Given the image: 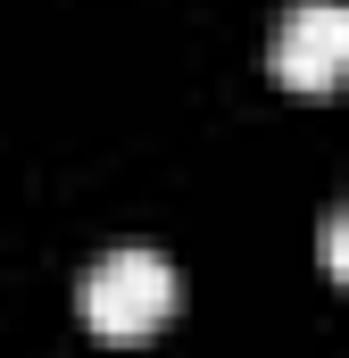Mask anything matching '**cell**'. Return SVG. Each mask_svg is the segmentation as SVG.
I'll use <instances>...</instances> for the list:
<instances>
[{"instance_id": "6da1fadb", "label": "cell", "mask_w": 349, "mask_h": 358, "mask_svg": "<svg viewBox=\"0 0 349 358\" xmlns=\"http://www.w3.org/2000/svg\"><path fill=\"white\" fill-rule=\"evenodd\" d=\"M75 300H84V325L100 342H150L174 317V300H183V275H174V259L150 250V242H108L84 267V292H75Z\"/></svg>"}, {"instance_id": "7a4b0ae2", "label": "cell", "mask_w": 349, "mask_h": 358, "mask_svg": "<svg viewBox=\"0 0 349 358\" xmlns=\"http://www.w3.org/2000/svg\"><path fill=\"white\" fill-rule=\"evenodd\" d=\"M266 59L291 92H333L349 76V0H291L274 17Z\"/></svg>"}, {"instance_id": "3957f363", "label": "cell", "mask_w": 349, "mask_h": 358, "mask_svg": "<svg viewBox=\"0 0 349 358\" xmlns=\"http://www.w3.org/2000/svg\"><path fill=\"white\" fill-rule=\"evenodd\" d=\"M316 250H325V267H333V275L349 283V200L333 208V217H325V234H316Z\"/></svg>"}]
</instances>
